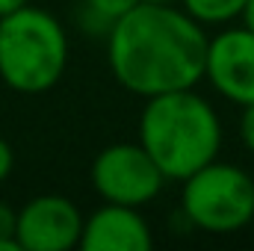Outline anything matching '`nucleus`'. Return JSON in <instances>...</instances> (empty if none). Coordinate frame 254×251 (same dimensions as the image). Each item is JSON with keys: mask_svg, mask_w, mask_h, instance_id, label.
Returning a JSON list of instances; mask_svg holds the SVG:
<instances>
[{"mask_svg": "<svg viewBox=\"0 0 254 251\" xmlns=\"http://www.w3.org/2000/svg\"><path fill=\"white\" fill-rule=\"evenodd\" d=\"M207 27L172 3H139L107 33V63L130 95L154 98L204 80Z\"/></svg>", "mask_w": 254, "mask_h": 251, "instance_id": "f257e3e1", "label": "nucleus"}, {"mask_svg": "<svg viewBox=\"0 0 254 251\" xmlns=\"http://www.w3.org/2000/svg\"><path fill=\"white\" fill-rule=\"evenodd\" d=\"M139 145L151 154L166 181H184L219 157V113L195 89L145 98L139 113Z\"/></svg>", "mask_w": 254, "mask_h": 251, "instance_id": "f03ea898", "label": "nucleus"}, {"mask_svg": "<svg viewBox=\"0 0 254 251\" xmlns=\"http://www.w3.org/2000/svg\"><path fill=\"white\" fill-rule=\"evenodd\" d=\"M68 65L65 27L39 6H21L0 18V80L21 95L51 92Z\"/></svg>", "mask_w": 254, "mask_h": 251, "instance_id": "7ed1b4c3", "label": "nucleus"}, {"mask_svg": "<svg viewBox=\"0 0 254 251\" xmlns=\"http://www.w3.org/2000/svg\"><path fill=\"white\" fill-rule=\"evenodd\" d=\"M181 210L198 231L237 234L254 219V178L219 157L181 181Z\"/></svg>", "mask_w": 254, "mask_h": 251, "instance_id": "20e7f679", "label": "nucleus"}, {"mask_svg": "<svg viewBox=\"0 0 254 251\" xmlns=\"http://www.w3.org/2000/svg\"><path fill=\"white\" fill-rule=\"evenodd\" d=\"M166 184V175L139 142L107 145L92 163V187L107 204L145 207Z\"/></svg>", "mask_w": 254, "mask_h": 251, "instance_id": "39448f33", "label": "nucleus"}, {"mask_svg": "<svg viewBox=\"0 0 254 251\" xmlns=\"http://www.w3.org/2000/svg\"><path fill=\"white\" fill-rule=\"evenodd\" d=\"M204 80L231 104H254V30L246 24L210 36Z\"/></svg>", "mask_w": 254, "mask_h": 251, "instance_id": "423d86ee", "label": "nucleus"}, {"mask_svg": "<svg viewBox=\"0 0 254 251\" xmlns=\"http://www.w3.org/2000/svg\"><path fill=\"white\" fill-rule=\"evenodd\" d=\"M83 213L65 195H36L18 210L15 240L21 251H68L80 246Z\"/></svg>", "mask_w": 254, "mask_h": 251, "instance_id": "0eeeda50", "label": "nucleus"}, {"mask_svg": "<svg viewBox=\"0 0 254 251\" xmlns=\"http://www.w3.org/2000/svg\"><path fill=\"white\" fill-rule=\"evenodd\" d=\"M83 251H151L154 234L139 207L107 204L83 219L80 246Z\"/></svg>", "mask_w": 254, "mask_h": 251, "instance_id": "6e6552de", "label": "nucleus"}, {"mask_svg": "<svg viewBox=\"0 0 254 251\" xmlns=\"http://www.w3.org/2000/svg\"><path fill=\"white\" fill-rule=\"evenodd\" d=\"M181 9L201 27H228L246 9V0H181Z\"/></svg>", "mask_w": 254, "mask_h": 251, "instance_id": "1a4fd4ad", "label": "nucleus"}, {"mask_svg": "<svg viewBox=\"0 0 254 251\" xmlns=\"http://www.w3.org/2000/svg\"><path fill=\"white\" fill-rule=\"evenodd\" d=\"M139 3L142 0H83V21H95V27L107 36L110 27Z\"/></svg>", "mask_w": 254, "mask_h": 251, "instance_id": "9d476101", "label": "nucleus"}, {"mask_svg": "<svg viewBox=\"0 0 254 251\" xmlns=\"http://www.w3.org/2000/svg\"><path fill=\"white\" fill-rule=\"evenodd\" d=\"M15 228H18V210L0 201V251H21L15 240Z\"/></svg>", "mask_w": 254, "mask_h": 251, "instance_id": "9b49d317", "label": "nucleus"}, {"mask_svg": "<svg viewBox=\"0 0 254 251\" xmlns=\"http://www.w3.org/2000/svg\"><path fill=\"white\" fill-rule=\"evenodd\" d=\"M240 139L243 145L254 154V104L243 107V116H240Z\"/></svg>", "mask_w": 254, "mask_h": 251, "instance_id": "f8f14e48", "label": "nucleus"}, {"mask_svg": "<svg viewBox=\"0 0 254 251\" xmlns=\"http://www.w3.org/2000/svg\"><path fill=\"white\" fill-rule=\"evenodd\" d=\"M12 169H15V151H12V145L0 136V184L12 175Z\"/></svg>", "mask_w": 254, "mask_h": 251, "instance_id": "ddd939ff", "label": "nucleus"}, {"mask_svg": "<svg viewBox=\"0 0 254 251\" xmlns=\"http://www.w3.org/2000/svg\"><path fill=\"white\" fill-rule=\"evenodd\" d=\"M30 0H0V18L3 15H9V12H15V9H21V6H27Z\"/></svg>", "mask_w": 254, "mask_h": 251, "instance_id": "4468645a", "label": "nucleus"}, {"mask_svg": "<svg viewBox=\"0 0 254 251\" xmlns=\"http://www.w3.org/2000/svg\"><path fill=\"white\" fill-rule=\"evenodd\" d=\"M240 21H243V24H246L249 30H254V0H246V9H243Z\"/></svg>", "mask_w": 254, "mask_h": 251, "instance_id": "2eb2a0df", "label": "nucleus"}, {"mask_svg": "<svg viewBox=\"0 0 254 251\" xmlns=\"http://www.w3.org/2000/svg\"><path fill=\"white\" fill-rule=\"evenodd\" d=\"M145 3H175V0H145Z\"/></svg>", "mask_w": 254, "mask_h": 251, "instance_id": "dca6fc26", "label": "nucleus"}]
</instances>
